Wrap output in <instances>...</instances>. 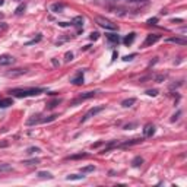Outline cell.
Returning a JSON list of instances; mask_svg holds the SVG:
<instances>
[{
    "label": "cell",
    "mask_w": 187,
    "mask_h": 187,
    "mask_svg": "<svg viewBox=\"0 0 187 187\" xmlns=\"http://www.w3.org/2000/svg\"><path fill=\"white\" fill-rule=\"evenodd\" d=\"M116 146H119V142H117V140H113V142L107 143V145H105V148L99 151V153H107V152H110L111 149H114Z\"/></svg>",
    "instance_id": "cell-10"
},
{
    "label": "cell",
    "mask_w": 187,
    "mask_h": 187,
    "mask_svg": "<svg viewBox=\"0 0 187 187\" xmlns=\"http://www.w3.org/2000/svg\"><path fill=\"white\" fill-rule=\"evenodd\" d=\"M143 164V158L142 157H134L133 159H132V167H134V168H138V167H140V165Z\"/></svg>",
    "instance_id": "cell-18"
},
{
    "label": "cell",
    "mask_w": 187,
    "mask_h": 187,
    "mask_svg": "<svg viewBox=\"0 0 187 187\" xmlns=\"http://www.w3.org/2000/svg\"><path fill=\"white\" fill-rule=\"evenodd\" d=\"M85 175H78V174H72V175H67L66 180L67 181H75V180H84Z\"/></svg>",
    "instance_id": "cell-22"
},
{
    "label": "cell",
    "mask_w": 187,
    "mask_h": 187,
    "mask_svg": "<svg viewBox=\"0 0 187 187\" xmlns=\"http://www.w3.org/2000/svg\"><path fill=\"white\" fill-rule=\"evenodd\" d=\"M88 153L86 152H80V153H76V155H70L69 159H79V158H86Z\"/></svg>",
    "instance_id": "cell-25"
},
{
    "label": "cell",
    "mask_w": 187,
    "mask_h": 187,
    "mask_svg": "<svg viewBox=\"0 0 187 187\" xmlns=\"http://www.w3.org/2000/svg\"><path fill=\"white\" fill-rule=\"evenodd\" d=\"M168 43H175V44H180V45H186L187 44V40L186 38H178V37H173L167 40Z\"/></svg>",
    "instance_id": "cell-14"
},
{
    "label": "cell",
    "mask_w": 187,
    "mask_h": 187,
    "mask_svg": "<svg viewBox=\"0 0 187 187\" xmlns=\"http://www.w3.org/2000/svg\"><path fill=\"white\" fill-rule=\"evenodd\" d=\"M180 114H181V111H177V113H175L174 116H173V119H171V121H175V120H177V119H178V116H180Z\"/></svg>",
    "instance_id": "cell-41"
},
{
    "label": "cell",
    "mask_w": 187,
    "mask_h": 187,
    "mask_svg": "<svg viewBox=\"0 0 187 187\" xmlns=\"http://www.w3.org/2000/svg\"><path fill=\"white\" fill-rule=\"evenodd\" d=\"M107 40L110 41V43H114V44L120 43V37L117 34H107Z\"/></svg>",
    "instance_id": "cell-19"
},
{
    "label": "cell",
    "mask_w": 187,
    "mask_h": 187,
    "mask_svg": "<svg viewBox=\"0 0 187 187\" xmlns=\"http://www.w3.org/2000/svg\"><path fill=\"white\" fill-rule=\"evenodd\" d=\"M72 25H73V26H78V28L80 29L82 25H84V18H82V16H75L73 19H72Z\"/></svg>",
    "instance_id": "cell-17"
},
{
    "label": "cell",
    "mask_w": 187,
    "mask_h": 187,
    "mask_svg": "<svg viewBox=\"0 0 187 187\" xmlns=\"http://www.w3.org/2000/svg\"><path fill=\"white\" fill-rule=\"evenodd\" d=\"M129 3H146L148 0H127Z\"/></svg>",
    "instance_id": "cell-38"
},
{
    "label": "cell",
    "mask_w": 187,
    "mask_h": 187,
    "mask_svg": "<svg viewBox=\"0 0 187 187\" xmlns=\"http://www.w3.org/2000/svg\"><path fill=\"white\" fill-rule=\"evenodd\" d=\"M117 56H119V54H117V51H114V53H113V59H111V61L116 60V59H117Z\"/></svg>",
    "instance_id": "cell-43"
},
{
    "label": "cell",
    "mask_w": 187,
    "mask_h": 187,
    "mask_svg": "<svg viewBox=\"0 0 187 187\" xmlns=\"http://www.w3.org/2000/svg\"><path fill=\"white\" fill-rule=\"evenodd\" d=\"M41 34H38V37L35 38V40H32V41H29V43H26V45H31V44H35V43H38V41H41Z\"/></svg>",
    "instance_id": "cell-34"
},
{
    "label": "cell",
    "mask_w": 187,
    "mask_h": 187,
    "mask_svg": "<svg viewBox=\"0 0 187 187\" xmlns=\"http://www.w3.org/2000/svg\"><path fill=\"white\" fill-rule=\"evenodd\" d=\"M101 145H104V142H97V143H92V149H95V148H99Z\"/></svg>",
    "instance_id": "cell-40"
},
{
    "label": "cell",
    "mask_w": 187,
    "mask_h": 187,
    "mask_svg": "<svg viewBox=\"0 0 187 187\" xmlns=\"http://www.w3.org/2000/svg\"><path fill=\"white\" fill-rule=\"evenodd\" d=\"M153 133H155V126H153V124H151V123L145 124V127H143V136H145V138H151Z\"/></svg>",
    "instance_id": "cell-8"
},
{
    "label": "cell",
    "mask_w": 187,
    "mask_h": 187,
    "mask_svg": "<svg viewBox=\"0 0 187 187\" xmlns=\"http://www.w3.org/2000/svg\"><path fill=\"white\" fill-rule=\"evenodd\" d=\"M63 10H65V5L63 3H53V5H51V12L61 13Z\"/></svg>",
    "instance_id": "cell-12"
},
{
    "label": "cell",
    "mask_w": 187,
    "mask_h": 187,
    "mask_svg": "<svg viewBox=\"0 0 187 187\" xmlns=\"http://www.w3.org/2000/svg\"><path fill=\"white\" fill-rule=\"evenodd\" d=\"M37 175H38L40 178H50V180L53 178V174H51V173H48V171H40Z\"/></svg>",
    "instance_id": "cell-23"
},
{
    "label": "cell",
    "mask_w": 187,
    "mask_h": 187,
    "mask_svg": "<svg viewBox=\"0 0 187 187\" xmlns=\"http://www.w3.org/2000/svg\"><path fill=\"white\" fill-rule=\"evenodd\" d=\"M25 9H26V5H25V3L19 5V6L15 9V15H18V16H19V15H22V13L25 12Z\"/></svg>",
    "instance_id": "cell-24"
},
{
    "label": "cell",
    "mask_w": 187,
    "mask_h": 187,
    "mask_svg": "<svg viewBox=\"0 0 187 187\" xmlns=\"http://www.w3.org/2000/svg\"><path fill=\"white\" fill-rule=\"evenodd\" d=\"M37 152H41V149H40V148H35V146H31V148L26 149V153H29V155L37 153Z\"/></svg>",
    "instance_id": "cell-29"
},
{
    "label": "cell",
    "mask_w": 187,
    "mask_h": 187,
    "mask_svg": "<svg viewBox=\"0 0 187 187\" xmlns=\"http://www.w3.org/2000/svg\"><path fill=\"white\" fill-rule=\"evenodd\" d=\"M12 165L10 164H0V173H5V171H12Z\"/></svg>",
    "instance_id": "cell-26"
},
{
    "label": "cell",
    "mask_w": 187,
    "mask_h": 187,
    "mask_svg": "<svg viewBox=\"0 0 187 187\" xmlns=\"http://www.w3.org/2000/svg\"><path fill=\"white\" fill-rule=\"evenodd\" d=\"M10 105H13V99L12 98H3L0 99V108H7Z\"/></svg>",
    "instance_id": "cell-16"
},
{
    "label": "cell",
    "mask_w": 187,
    "mask_h": 187,
    "mask_svg": "<svg viewBox=\"0 0 187 187\" xmlns=\"http://www.w3.org/2000/svg\"><path fill=\"white\" fill-rule=\"evenodd\" d=\"M70 84H72V85H76V86H78V85H82V84H84V73H82V72H79L78 76L70 80Z\"/></svg>",
    "instance_id": "cell-11"
},
{
    "label": "cell",
    "mask_w": 187,
    "mask_h": 187,
    "mask_svg": "<svg viewBox=\"0 0 187 187\" xmlns=\"http://www.w3.org/2000/svg\"><path fill=\"white\" fill-rule=\"evenodd\" d=\"M134 102H136V99H134V98H127V99H124V101L121 102V107L129 108V107H132V105H133Z\"/></svg>",
    "instance_id": "cell-20"
},
{
    "label": "cell",
    "mask_w": 187,
    "mask_h": 187,
    "mask_svg": "<svg viewBox=\"0 0 187 187\" xmlns=\"http://www.w3.org/2000/svg\"><path fill=\"white\" fill-rule=\"evenodd\" d=\"M89 38H91L92 41H95V40H98V38H99V32H97V31H94V32H91V35H89Z\"/></svg>",
    "instance_id": "cell-32"
},
{
    "label": "cell",
    "mask_w": 187,
    "mask_h": 187,
    "mask_svg": "<svg viewBox=\"0 0 187 187\" xmlns=\"http://www.w3.org/2000/svg\"><path fill=\"white\" fill-rule=\"evenodd\" d=\"M134 38H136V34L134 32H130V34H127L126 37L123 38V43H124V45H130L133 41H134Z\"/></svg>",
    "instance_id": "cell-13"
},
{
    "label": "cell",
    "mask_w": 187,
    "mask_h": 187,
    "mask_svg": "<svg viewBox=\"0 0 187 187\" xmlns=\"http://www.w3.org/2000/svg\"><path fill=\"white\" fill-rule=\"evenodd\" d=\"M38 123H43V119H41L40 114H35V116L26 120V126H34V124H38Z\"/></svg>",
    "instance_id": "cell-9"
},
{
    "label": "cell",
    "mask_w": 187,
    "mask_h": 187,
    "mask_svg": "<svg viewBox=\"0 0 187 187\" xmlns=\"http://www.w3.org/2000/svg\"><path fill=\"white\" fill-rule=\"evenodd\" d=\"M95 22H97L99 26L105 28V29H110V31H116V29H117V25H116V24H113L111 20L102 18V16H97V18H95Z\"/></svg>",
    "instance_id": "cell-2"
},
{
    "label": "cell",
    "mask_w": 187,
    "mask_h": 187,
    "mask_svg": "<svg viewBox=\"0 0 187 187\" xmlns=\"http://www.w3.org/2000/svg\"><path fill=\"white\" fill-rule=\"evenodd\" d=\"M146 94H148L149 97H157L158 95V89H148Z\"/></svg>",
    "instance_id": "cell-31"
},
{
    "label": "cell",
    "mask_w": 187,
    "mask_h": 187,
    "mask_svg": "<svg viewBox=\"0 0 187 187\" xmlns=\"http://www.w3.org/2000/svg\"><path fill=\"white\" fill-rule=\"evenodd\" d=\"M15 61V59L10 54H2L0 56V66H9Z\"/></svg>",
    "instance_id": "cell-7"
},
{
    "label": "cell",
    "mask_w": 187,
    "mask_h": 187,
    "mask_svg": "<svg viewBox=\"0 0 187 187\" xmlns=\"http://www.w3.org/2000/svg\"><path fill=\"white\" fill-rule=\"evenodd\" d=\"M26 72H28V69L18 67V69H12V70H9L7 73H6V76H7V78H18V76H22V75H25Z\"/></svg>",
    "instance_id": "cell-6"
},
{
    "label": "cell",
    "mask_w": 187,
    "mask_h": 187,
    "mask_svg": "<svg viewBox=\"0 0 187 187\" xmlns=\"http://www.w3.org/2000/svg\"><path fill=\"white\" fill-rule=\"evenodd\" d=\"M59 25H60V26H63V28H66V26H70L72 24H67V22H59Z\"/></svg>",
    "instance_id": "cell-42"
},
{
    "label": "cell",
    "mask_w": 187,
    "mask_h": 187,
    "mask_svg": "<svg viewBox=\"0 0 187 187\" xmlns=\"http://www.w3.org/2000/svg\"><path fill=\"white\" fill-rule=\"evenodd\" d=\"M98 94V91H89V92H84V94H80V95H78L73 101H72L70 104L72 105H78L79 102H82V101H86V99H89V98H92V97H95Z\"/></svg>",
    "instance_id": "cell-3"
},
{
    "label": "cell",
    "mask_w": 187,
    "mask_h": 187,
    "mask_svg": "<svg viewBox=\"0 0 187 187\" xmlns=\"http://www.w3.org/2000/svg\"><path fill=\"white\" fill-rule=\"evenodd\" d=\"M22 164H24V165H37V164H40V159H38V158H34V159H29V161H24Z\"/></svg>",
    "instance_id": "cell-28"
},
{
    "label": "cell",
    "mask_w": 187,
    "mask_h": 187,
    "mask_svg": "<svg viewBox=\"0 0 187 187\" xmlns=\"http://www.w3.org/2000/svg\"><path fill=\"white\" fill-rule=\"evenodd\" d=\"M72 60H73V53H72V51H67V53L65 54V61L69 63V61H72Z\"/></svg>",
    "instance_id": "cell-30"
},
{
    "label": "cell",
    "mask_w": 187,
    "mask_h": 187,
    "mask_svg": "<svg viewBox=\"0 0 187 187\" xmlns=\"http://www.w3.org/2000/svg\"><path fill=\"white\" fill-rule=\"evenodd\" d=\"M16 2H22V0H16Z\"/></svg>",
    "instance_id": "cell-46"
},
{
    "label": "cell",
    "mask_w": 187,
    "mask_h": 187,
    "mask_svg": "<svg viewBox=\"0 0 187 187\" xmlns=\"http://www.w3.org/2000/svg\"><path fill=\"white\" fill-rule=\"evenodd\" d=\"M3 5V0H0V6H2Z\"/></svg>",
    "instance_id": "cell-45"
},
{
    "label": "cell",
    "mask_w": 187,
    "mask_h": 187,
    "mask_svg": "<svg viewBox=\"0 0 187 187\" xmlns=\"http://www.w3.org/2000/svg\"><path fill=\"white\" fill-rule=\"evenodd\" d=\"M165 78H167V76H165V75H158L157 78H155V80H157V82H162Z\"/></svg>",
    "instance_id": "cell-39"
},
{
    "label": "cell",
    "mask_w": 187,
    "mask_h": 187,
    "mask_svg": "<svg viewBox=\"0 0 187 187\" xmlns=\"http://www.w3.org/2000/svg\"><path fill=\"white\" fill-rule=\"evenodd\" d=\"M142 140H143V139H140V138L132 139V140H127V142L121 143V146H123V148H127V146H133V145H139V143H142Z\"/></svg>",
    "instance_id": "cell-15"
},
{
    "label": "cell",
    "mask_w": 187,
    "mask_h": 187,
    "mask_svg": "<svg viewBox=\"0 0 187 187\" xmlns=\"http://www.w3.org/2000/svg\"><path fill=\"white\" fill-rule=\"evenodd\" d=\"M161 40V35L159 34H149V35H146V40L143 41V44H142V47H149V45H153L157 41H159Z\"/></svg>",
    "instance_id": "cell-4"
},
{
    "label": "cell",
    "mask_w": 187,
    "mask_h": 187,
    "mask_svg": "<svg viewBox=\"0 0 187 187\" xmlns=\"http://www.w3.org/2000/svg\"><path fill=\"white\" fill-rule=\"evenodd\" d=\"M53 65H54V66H59V61H57L56 59H53Z\"/></svg>",
    "instance_id": "cell-44"
},
{
    "label": "cell",
    "mask_w": 187,
    "mask_h": 187,
    "mask_svg": "<svg viewBox=\"0 0 187 187\" xmlns=\"http://www.w3.org/2000/svg\"><path fill=\"white\" fill-rule=\"evenodd\" d=\"M104 108H105V105H98V107H94V108H91V110H89V111L85 114V116L82 117V120H80V121L84 123V121H86L89 117H92V116H97V114H98V113H101Z\"/></svg>",
    "instance_id": "cell-5"
},
{
    "label": "cell",
    "mask_w": 187,
    "mask_h": 187,
    "mask_svg": "<svg viewBox=\"0 0 187 187\" xmlns=\"http://www.w3.org/2000/svg\"><path fill=\"white\" fill-rule=\"evenodd\" d=\"M158 22V18H151V19H148V25H155V24H157Z\"/></svg>",
    "instance_id": "cell-36"
},
{
    "label": "cell",
    "mask_w": 187,
    "mask_h": 187,
    "mask_svg": "<svg viewBox=\"0 0 187 187\" xmlns=\"http://www.w3.org/2000/svg\"><path fill=\"white\" fill-rule=\"evenodd\" d=\"M45 92L44 88H15L10 89L9 94H12L16 98H28V97H37L40 94Z\"/></svg>",
    "instance_id": "cell-1"
},
{
    "label": "cell",
    "mask_w": 187,
    "mask_h": 187,
    "mask_svg": "<svg viewBox=\"0 0 187 187\" xmlns=\"http://www.w3.org/2000/svg\"><path fill=\"white\" fill-rule=\"evenodd\" d=\"M94 170H95V165H86V167L80 168V173L85 174V173H91V171H94Z\"/></svg>",
    "instance_id": "cell-27"
},
{
    "label": "cell",
    "mask_w": 187,
    "mask_h": 187,
    "mask_svg": "<svg viewBox=\"0 0 187 187\" xmlns=\"http://www.w3.org/2000/svg\"><path fill=\"white\" fill-rule=\"evenodd\" d=\"M60 102H61V98H56L54 101H51V102L47 104V108H48V110H53V108H56V107L59 105Z\"/></svg>",
    "instance_id": "cell-21"
},
{
    "label": "cell",
    "mask_w": 187,
    "mask_h": 187,
    "mask_svg": "<svg viewBox=\"0 0 187 187\" xmlns=\"http://www.w3.org/2000/svg\"><path fill=\"white\" fill-rule=\"evenodd\" d=\"M56 114H53V116H50V117H47V119H43V123H50V121H53V120H56Z\"/></svg>",
    "instance_id": "cell-33"
},
{
    "label": "cell",
    "mask_w": 187,
    "mask_h": 187,
    "mask_svg": "<svg viewBox=\"0 0 187 187\" xmlns=\"http://www.w3.org/2000/svg\"><path fill=\"white\" fill-rule=\"evenodd\" d=\"M6 29H7V24L6 22H0V34L5 32Z\"/></svg>",
    "instance_id": "cell-35"
},
{
    "label": "cell",
    "mask_w": 187,
    "mask_h": 187,
    "mask_svg": "<svg viewBox=\"0 0 187 187\" xmlns=\"http://www.w3.org/2000/svg\"><path fill=\"white\" fill-rule=\"evenodd\" d=\"M134 57H136V54H130V56H124V57H123V60H124V61H130V60H133Z\"/></svg>",
    "instance_id": "cell-37"
}]
</instances>
